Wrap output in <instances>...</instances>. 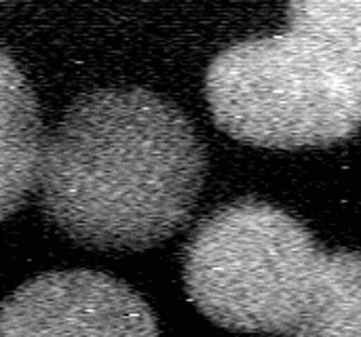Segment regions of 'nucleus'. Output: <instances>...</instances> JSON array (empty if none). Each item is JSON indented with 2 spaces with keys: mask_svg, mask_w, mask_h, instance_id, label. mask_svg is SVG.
<instances>
[{
  "mask_svg": "<svg viewBox=\"0 0 361 337\" xmlns=\"http://www.w3.org/2000/svg\"><path fill=\"white\" fill-rule=\"evenodd\" d=\"M207 177V150L186 112L142 87L76 97L47 135L36 192L70 241L144 251L190 220Z\"/></svg>",
  "mask_w": 361,
  "mask_h": 337,
  "instance_id": "obj_1",
  "label": "nucleus"
},
{
  "mask_svg": "<svg viewBox=\"0 0 361 337\" xmlns=\"http://www.w3.org/2000/svg\"><path fill=\"white\" fill-rule=\"evenodd\" d=\"M0 337H161L148 302L95 270L30 279L2 304Z\"/></svg>",
  "mask_w": 361,
  "mask_h": 337,
  "instance_id": "obj_4",
  "label": "nucleus"
},
{
  "mask_svg": "<svg viewBox=\"0 0 361 337\" xmlns=\"http://www.w3.org/2000/svg\"><path fill=\"white\" fill-rule=\"evenodd\" d=\"M188 300L218 327L281 337H361V253L324 249L273 203L214 209L182 253Z\"/></svg>",
  "mask_w": 361,
  "mask_h": 337,
  "instance_id": "obj_2",
  "label": "nucleus"
},
{
  "mask_svg": "<svg viewBox=\"0 0 361 337\" xmlns=\"http://www.w3.org/2000/svg\"><path fill=\"white\" fill-rule=\"evenodd\" d=\"M2 87V217L8 220L36 190L47 135L38 99L8 51L0 59Z\"/></svg>",
  "mask_w": 361,
  "mask_h": 337,
  "instance_id": "obj_5",
  "label": "nucleus"
},
{
  "mask_svg": "<svg viewBox=\"0 0 361 337\" xmlns=\"http://www.w3.org/2000/svg\"><path fill=\"white\" fill-rule=\"evenodd\" d=\"M214 122L237 141L328 148L361 131V0L290 2L288 27L220 51L205 74Z\"/></svg>",
  "mask_w": 361,
  "mask_h": 337,
  "instance_id": "obj_3",
  "label": "nucleus"
}]
</instances>
